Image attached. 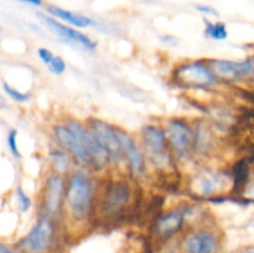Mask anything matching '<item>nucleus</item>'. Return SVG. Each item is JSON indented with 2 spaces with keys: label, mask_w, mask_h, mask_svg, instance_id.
Returning <instances> with one entry per match:
<instances>
[{
  "label": "nucleus",
  "mask_w": 254,
  "mask_h": 253,
  "mask_svg": "<svg viewBox=\"0 0 254 253\" xmlns=\"http://www.w3.org/2000/svg\"><path fill=\"white\" fill-rule=\"evenodd\" d=\"M98 181L93 173L76 168L66 178L64 218L73 226H83L94 220Z\"/></svg>",
  "instance_id": "nucleus-1"
},
{
  "label": "nucleus",
  "mask_w": 254,
  "mask_h": 253,
  "mask_svg": "<svg viewBox=\"0 0 254 253\" xmlns=\"http://www.w3.org/2000/svg\"><path fill=\"white\" fill-rule=\"evenodd\" d=\"M130 178H111L98 183L94 220L118 221L134 208L138 191Z\"/></svg>",
  "instance_id": "nucleus-2"
},
{
  "label": "nucleus",
  "mask_w": 254,
  "mask_h": 253,
  "mask_svg": "<svg viewBox=\"0 0 254 253\" xmlns=\"http://www.w3.org/2000/svg\"><path fill=\"white\" fill-rule=\"evenodd\" d=\"M138 140L145 154L146 164L154 170L168 173L178 169V161L171 153L163 124H144L139 131Z\"/></svg>",
  "instance_id": "nucleus-3"
},
{
  "label": "nucleus",
  "mask_w": 254,
  "mask_h": 253,
  "mask_svg": "<svg viewBox=\"0 0 254 253\" xmlns=\"http://www.w3.org/2000/svg\"><path fill=\"white\" fill-rule=\"evenodd\" d=\"M171 79L178 87L196 91H212L222 86L207 60H190L175 64Z\"/></svg>",
  "instance_id": "nucleus-4"
},
{
  "label": "nucleus",
  "mask_w": 254,
  "mask_h": 253,
  "mask_svg": "<svg viewBox=\"0 0 254 253\" xmlns=\"http://www.w3.org/2000/svg\"><path fill=\"white\" fill-rule=\"evenodd\" d=\"M189 188L196 197L206 201L228 196L233 188L232 174L225 169L205 166L191 176Z\"/></svg>",
  "instance_id": "nucleus-5"
},
{
  "label": "nucleus",
  "mask_w": 254,
  "mask_h": 253,
  "mask_svg": "<svg viewBox=\"0 0 254 253\" xmlns=\"http://www.w3.org/2000/svg\"><path fill=\"white\" fill-rule=\"evenodd\" d=\"M169 146L175 160L188 163L193 159L192 122L183 117H170L163 124Z\"/></svg>",
  "instance_id": "nucleus-6"
},
{
  "label": "nucleus",
  "mask_w": 254,
  "mask_h": 253,
  "mask_svg": "<svg viewBox=\"0 0 254 253\" xmlns=\"http://www.w3.org/2000/svg\"><path fill=\"white\" fill-rule=\"evenodd\" d=\"M64 192L66 176L50 170L45 176L40 192V213L60 222L64 218Z\"/></svg>",
  "instance_id": "nucleus-7"
},
{
  "label": "nucleus",
  "mask_w": 254,
  "mask_h": 253,
  "mask_svg": "<svg viewBox=\"0 0 254 253\" xmlns=\"http://www.w3.org/2000/svg\"><path fill=\"white\" fill-rule=\"evenodd\" d=\"M200 206L185 203L159 213L154 221V232L161 240H169L179 235L186 227L189 221L200 215Z\"/></svg>",
  "instance_id": "nucleus-8"
},
{
  "label": "nucleus",
  "mask_w": 254,
  "mask_h": 253,
  "mask_svg": "<svg viewBox=\"0 0 254 253\" xmlns=\"http://www.w3.org/2000/svg\"><path fill=\"white\" fill-rule=\"evenodd\" d=\"M116 130L129 178L134 181L141 180L148 174V164L139 140L121 126H116Z\"/></svg>",
  "instance_id": "nucleus-9"
},
{
  "label": "nucleus",
  "mask_w": 254,
  "mask_h": 253,
  "mask_svg": "<svg viewBox=\"0 0 254 253\" xmlns=\"http://www.w3.org/2000/svg\"><path fill=\"white\" fill-rule=\"evenodd\" d=\"M59 221L40 213L36 223L20 242V247L26 253H47L57 240Z\"/></svg>",
  "instance_id": "nucleus-10"
},
{
  "label": "nucleus",
  "mask_w": 254,
  "mask_h": 253,
  "mask_svg": "<svg viewBox=\"0 0 254 253\" xmlns=\"http://www.w3.org/2000/svg\"><path fill=\"white\" fill-rule=\"evenodd\" d=\"M211 68L222 84H254V64L248 56L242 61L208 59Z\"/></svg>",
  "instance_id": "nucleus-11"
},
{
  "label": "nucleus",
  "mask_w": 254,
  "mask_h": 253,
  "mask_svg": "<svg viewBox=\"0 0 254 253\" xmlns=\"http://www.w3.org/2000/svg\"><path fill=\"white\" fill-rule=\"evenodd\" d=\"M36 17L41 21L42 25H45L50 31L54 32L64 44H68L69 46L88 52L96 51L97 50V46H98L97 41H94L88 35L79 31L76 27H72L69 25L64 24V22L55 19L51 15L46 14V12L37 11Z\"/></svg>",
  "instance_id": "nucleus-12"
},
{
  "label": "nucleus",
  "mask_w": 254,
  "mask_h": 253,
  "mask_svg": "<svg viewBox=\"0 0 254 253\" xmlns=\"http://www.w3.org/2000/svg\"><path fill=\"white\" fill-rule=\"evenodd\" d=\"M86 124L96 134L98 140L106 149L109 156V161H111V166L113 168L124 166V159L121 150V144H119L118 136H117L116 124H112L103 119L97 118V117H91L87 119Z\"/></svg>",
  "instance_id": "nucleus-13"
},
{
  "label": "nucleus",
  "mask_w": 254,
  "mask_h": 253,
  "mask_svg": "<svg viewBox=\"0 0 254 253\" xmlns=\"http://www.w3.org/2000/svg\"><path fill=\"white\" fill-rule=\"evenodd\" d=\"M181 248L184 253H220V236L210 226H195L184 236Z\"/></svg>",
  "instance_id": "nucleus-14"
},
{
  "label": "nucleus",
  "mask_w": 254,
  "mask_h": 253,
  "mask_svg": "<svg viewBox=\"0 0 254 253\" xmlns=\"http://www.w3.org/2000/svg\"><path fill=\"white\" fill-rule=\"evenodd\" d=\"M193 156L211 158L218 149V135L212 123L203 118L193 119Z\"/></svg>",
  "instance_id": "nucleus-15"
},
{
  "label": "nucleus",
  "mask_w": 254,
  "mask_h": 253,
  "mask_svg": "<svg viewBox=\"0 0 254 253\" xmlns=\"http://www.w3.org/2000/svg\"><path fill=\"white\" fill-rule=\"evenodd\" d=\"M46 11L47 14L51 15L55 19L60 20L61 22L69 25L72 27H76V29H86V27L94 26L97 24L92 17L87 16V15L71 11V10H67L64 7L57 6V5L54 4L47 5Z\"/></svg>",
  "instance_id": "nucleus-16"
},
{
  "label": "nucleus",
  "mask_w": 254,
  "mask_h": 253,
  "mask_svg": "<svg viewBox=\"0 0 254 253\" xmlns=\"http://www.w3.org/2000/svg\"><path fill=\"white\" fill-rule=\"evenodd\" d=\"M47 158H49L50 170L60 174V175L66 176V178L76 169L74 168L76 163H74L71 154L64 150V149L60 148V146L51 149L49 151Z\"/></svg>",
  "instance_id": "nucleus-17"
},
{
  "label": "nucleus",
  "mask_w": 254,
  "mask_h": 253,
  "mask_svg": "<svg viewBox=\"0 0 254 253\" xmlns=\"http://www.w3.org/2000/svg\"><path fill=\"white\" fill-rule=\"evenodd\" d=\"M203 35L215 41H223L228 37L227 25L223 21H211L208 17H202Z\"/></svg>",
  "instance_id": "nucleus-18"
},
{
  "label": "nucleus",
  "mask_w": 254,
  "mask_h": 253,
  "mask_svg": "<svg viewBox=\"0 0 254 253\" xmlns=\"http://www.w3.org/2000/svg\"><path fill=\"white\" fill-rule=\"evenodd\" d=\"M235 193L245 202L254 203V168H247L245 180Z\"/></svg>",
  "instance_id": "nucleus-19"
},
{
  "label": "nucleus",
  "mask_w": 254,
  "mask_h": 253,
  "mask_svg": "<svg viewBox=\"0 0 254 253\" xmlns=\"http://www.w3.org/2000/svg\"><path fill=\"white\" fill-rule=\"evenodd\" d=\"M1 87L4 93L6 94L10 99L17 102V103H26V102H29L32 97V94L30 93V92L19 91V89L15 88L14 86H11V84L7 83V82H2Z\"/></svg>",
  "instance_id": "nucleus-20"
},
{
  "label": "nucleus",
  "mask_w": 254,
  "mask_h": 253,
  "mask_svg": "<svg viewBox=\"0 0 254 253\" xmlns=\"http://www.w3.org/2000/svg\"><path fill=\"white\" fill-rule=\"evenodd\" d=\"M15 197H16L17 207H19V210L21 211V212H27V211L31 208V197L25 192V190L20 185L16 186V189H15Z\"/></svg>",
  "instance_id": "nucleus-21"
},
{
  "label": "nucleus",
  "mask_w": 254,
  "mask_h": 253,
  "mask_svg": "<svg viewBox=\"0 0 254 253\" xmlns=\"http://www.w3.org/2000/svg\"><path fill=\"white\" fill-rule=\"evenodd\" d=\"M17 130L16 129H10L6 134V145L9 149L10 154L14 156L15 159H21V151L19 149V144H17Z\"/></svg>",
  "instance_id": "nucleus-22"
},
{
  "label": "nucleus",
  "mask_w": 254,
  "mask_h": 253,
  "mask_svg": "<svg viewBox=\"0 0 254 253\" xmlns=\"http://www.w3.org/2000/svg\"><path fill=\"white\" fill-rule=\"evenodd\" d=\"M46 67L52 74H55V76H61V74H64L67 69L66 62H64V60L62 59L61 56H59V55H55V56L52 57L51 62H50Z\"/></svg>",
  "instance_id": "nucleus-23"
},
{
  "label": "nucleus",
  "mask_w": 254,
  "mask_h": 253,
  "mask_svg": "<svg viewBox=\"0 0 254 253\" xmlns=\"http://www.w3.org/2000/svg\"><path fill=\"white\" fill-rule=\"evenodd\" d=\"M37 56H39L40 61H41L45 66H47V64L51 62L52 57H54L55 55L54 52L50 49H47V47H39V49H37Z\"/></svg>",
  "instance_id": "nucleus-24"
},
{
  "label": "nucleus",
  "mask_w": 254,
  "mask_h": 253,
  "mask_svg": "<svg viewBox=\"0 0 254 253\" xmlns=\"http://www.w3.org/2000/svg\"><path fill=\"white\" fill-rule=\"evenodd\" d=\"M195 9L197 10L198 12L201 14L206 15V16H218V12L215 7L210 6V5H206V4H197L195 5Z\"/></svg>",
  "instance_id": "nucleus-25"
},
{
  "label": "nucleus",
  "mask_w": 254,
  "mask_h": 253,
  "mask_svg": "<svg viewBox=\"0 0 254 253\" xmlns=\"http://www.w3.org/2000/svg\"><path fill=\"white\" fill-rule=\"evenodd\" d=\"M0 253H21V251L16 250L14 247H10L9 245L0 241Z\"/></svg>",
  "instance_id": "nucleus-26"
},
{
  "label": "nucleus",
  "mask_w": 254,
  "mask_h": 253,
  "mask_svg": "<svg viewBox=\"0 0 254 253\" xmlns=\"http://www.w3.org/2000/svg\"><path fill=\"white\" fill-rule=\"evenodd\" d=\"M17 1H21L24 2V4L31 5V6L35 7H40L44 5V1H42V0H17Z\"/></svg>",
  "instance_id": "nucleus-27"
},
{
  "label": "nucleus",
  "mask_w": 254,
  "mask_h": 253,
  "mask_svg": "<svg viewBox=\"0 0 254 253\" xmlns=\"http://www.w3.org/2000/svg\"><path fill=\"white\" fill-rule=\"evenodd\" d=\"M7 108V101L1 93H0V109H5Z\"/></svg>",
  "instance_id": "nucleus-28"
},
{
  "label": "nucleus",
  "mask_w": 254,
  "mask_h": 253,
  "mask_svg": "<svg viewBox=\"0 0 254 253\" xmlns=\"http://www.w3.org/2000/svg\"><path fill=\"white\" fill-rule=\"evenodd\" d=\"M241 253H254V246H250V247H246L245 250Z\"/></svg>",
  "instance_id": "nucleus-29"
},
{
  "label": "nucleus",
  "mask_w": 254,
  "mask_h": 253,
  "mask_svg": "<svg viewBox=\"0 0 254 253\" xmlns=\"http://www.w3.org/2000/svg\"><path fill=\"white\" fill-rule=\"evenodd\" d=\"M251 60H252V62H253V64H254V51H253V54L252 55H251Z\"/></svg>",
  "instance_id": "nucleus-30"
},
{
  "label": "nucleus",
  "mask_w": 254,
  "mask_h": 253,
  "mask_svg": "<svg viewBox=\"0 0 254 253\" xmlns=\"http://www.w3.org/2000/svg\"><path fill=\"white\" fill-rule=\"evenodd\" d=\"M0 31H1V29H0Z\"/></svg>",
  "instance_id": "nucleus-31"
}]
</instances>
